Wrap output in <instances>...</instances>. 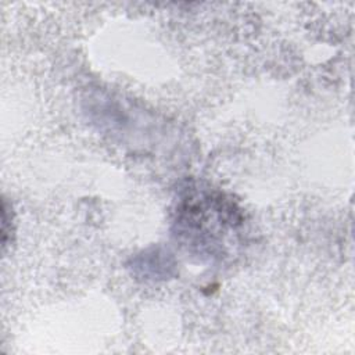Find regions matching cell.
I'll return each mask as SVG.
<instances>
[{
    "mask_svg": "<svg viewBox=\"0 0 355 355\" xmlns=\"http://www.w3.org/2000/svg\"><path fill=\"white\" fill-rule=\"evenodd\" d=\"M176 234L189 248L204 255H218L230 230H236L241 218L236 205L219 193L193 190L179 202Z\"/></svg>",
    "mask_w": 355,
    "mask_h": 355,
    "instance_id": "1",
    "label": "cell"
}]
</instances>
